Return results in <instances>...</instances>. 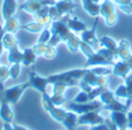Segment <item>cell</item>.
I'll return each mask as SVG.
<instances>
[{"label": "cell", "instance_id": "cell-37", "mask_svg": "<svg viewBox=\"0 0 132 130\" xmlns=\"http://www.w3.org/2000/svg\"><path fill=\"white\" fill-rule=\"evenodd\" d=\"M4 34H5V30H4V28H2V29H0V56L2 55V52H4V50H5L4 43H2V37H4Z\"/></svg>", "mask_w": 132, "mask_h": 130}, {"label": "cell", "instance_id": "cell-13", "mask_svg": "<svg viewBox=\"0 0 132 130\" xmlns=\"http://www.w3.org/2000/svg\"><path fill=\"white\" fill-rule=\"evenodd\" d=\"M0 119L4 123H12L14 121V113L11 107V103L5 101L4 99H0Z\"/></svg>", "mask_w": 132, "mask_h": 130}, {"label": "cell", "instance_id": "cell-27", "mask_svg": "<svg viewBox=\"0 0 132 130\" xmlns=\"http://www.w3.org/2000/svg\"><path fill=\"white\" fill-rule=\"evenodd\" d=\"M44 28H45V26L37 22V21H34V22H30V23H26V25H21V29L26 30V32H28V33H31V34L41 33Z\"/></svg>", "mask_w": 132, "mask_h": 130}, {"label": "cell", "instance_id": "cell-5", "mask_svg": "<svg viewBox=\"0 0 132 130\" xmlns=\"http://www.w3.org/2000/svg\"><path fill=\"white\" fill-rule=\"evenodd\" d=\"M57 0H27L20 6V9L28 14L35 15L45 6H55Z\"/></svg>", "mask_w": 132, "mask_h": 130}, {"label": "cell", "instance_id": "cell-26", "mask_svg": "<svg viewBox=\"0 0 132 130\" xmlns=\"http://www.w3.org/2000/svg\"><path fill=\"white\" fill-rule=\"evenodd\" d=\"M103 110H109V112H128V108H126L125 105H123L122 102H119L118 100H117V98L115 99L112 102H110L109 105H103L102 107Z\"/></svg>", "mask_w": 132, "mask_h": 130}, {"label": "cell", "instance_id": "cell-45", "mask_svg": "<svg viewBox=\"0 0 132 130\" xmlns=\"http://www.w3.org/2000/svg\"><path fill=\"white\" fill-rule=\"evenodd\" d=\"M64 1H73V0H64Z\"/></svg>", "mask_w": 132, "mask_h": 130}, {"label": "cell", "instance_id": "cell-40", "mask_svg": "<svg viewBox=\"0 0 132 130\" xmlns=\"http://www.w3.org/2000/svg\"><path fill=\"white\" fill-rule=\"evenodd\" d=\"M2 130H14L13 124H12V123H4Z\"/></svg>", "mask_w": 132, "mask_h": 130}, {"label": "cell", "instance_id": "cell-18", "mask_svg": "<svg viewBox=\"0 0 132 130\" xmlns=\"http://www.w3.org/2000/svg\"><path fill=\"white\" fill-rule=\"evenodd\" d=\"M66 25L67 27L72 30L73 33H82L84 30L87 29L86 23H84L81 20L77 18V16H67L66 19Z\"/></svg>", "mask_w": 132, "mask_h": 130}, {"label": "cell", "instance_id": "cell-30", "mask_svg": "<svg viewBox=\"0 0 132 130\" xmlns=\"http://www.w3.org/2000/svg\"><path fill=\"white\" fill-rule=\"evenodd\" d=\"M9 78V68L0 64V94L4 92V84Z\"/></svg>", "mask_w": 132, "mask_h": 130}, {"label": "cell", "instance_id": "cell-20", "mask_svg": "<svg viewBox=\"0 0 132 130\" xmlns=\"http://www.w3.org/2000/svg\"><path fill=\"white\" fill-rule=\"evenodd\" d=\"M4 30L6 33H11V34H15L18 33L19 30L21 29V25L19 22L18 18L15 16H12V18H8V19H5L4 20Z\"/></svg>", "mask_w": 132, "mask_h": 130}, {"label": "cell", "instance_id": "cell-8", "mask_svg": "<svg viewBox=\"0 0 132 130\" xmlns=\"http://www.w3.org/2000/svg\"><path fill=\"white\" fill-rule=\"evenodd\" d=\"M81 80H84L86 84L90 85L92 87H108L109 86V79L107 75H97L90 71L88 67V72L84 75Z\"/></svg>", "mask_w": 132, "mask_h": 130}, {"label": "cell", "instance_id": "cell-14", "mask_svg": "<svg viewBox=\"0 0 132 130\" xmlns=\"http://www.w3.org/2000/svg\"><path fill=\"white\" fill-rule=\"evenodd\" d=\"M132 56L131 45L128 40L123 39L118 42V50H117V59L126 60L128 62Z\"/></svg>", "mask_w": 132, "mask_h": 130}, {"label": "cell", "instance_id": "cell-33", "mask_svg": "<svg viewBox=\"0 0 132 130\" xmlns=\"http://www.w3.org/2000/svg\"><path fill=\"white\" fill-rule=\"evenodd\" d=\"M114 93H115V96H116V98L125 99L126 100V99H128V88H126V85L125 84L119 85Z\"/></svg>", "mask_w": 132, "mask_h": 130}, {"label": "cell", "instance_id": "cell-7", "mask_svg": "<svg viewBox=\"0 0 132 130\" xmlns=\"http://www.w3.org/2000/svg\"><path fill=\"white\" fill-rule=\"evenodd\" d=\"M97 23H98V20H97V18H96L95 22H94L93 27H92L90 29H86L82 33H80V40H81L82 42H85V43H87L88 45H90L95 51H97L98 49L101 48L100 41H98L97 36H96V27H97Z\"/></svg>", "mask_w": 132, "mask_h": 130}, {"label": "cell", "instance_id": "cell-9", "mask_svg": "<svg viewBox=\"0 0 132 130\" xmlns=\"http://www.w3.org/2000/svg\"><path fill=\"white\" fill-rule=\"evenodd\" d=\"M115 63H116V60L107 58L105 56H103L102 53L97 52V51H93L89 56H87V62H86V64H85V67L97 66V65H103V66L111 65V66H114Z\"/></svg>", "mask_w": 132, "mask_h": 130}, {"label": "cell", "instance_id": "cell-11", "mask_svg": "<svg viewBox=\"0 0 132 130\" xmlns=\"http://www.w3.org/2000/svg\"><path fill=\"white\" fill-rule=\"evenodd\" d=\"M36 55L38 57H44L46 59H52L56 56V48L49 45L48 43H36L32 45Z\"/></svg>", "mask_w": 132, "mask_h": 130}, {"label": "cell", "instance_id": "cell-21", "mask_svg": "<svg viewBox=\"0 0 132 130\" xmlns=\"http://www.w3.org/2000/svg\"><path fill=\"white\" fill-rule=\"evenodd\" d=\"M37 57L38 56L36 55L32 47L31 48H26L24 50H22V60H21V64H22V66H30V65L35 64Z\"/></svg>", "mask_w": 132, "mask_h": 130}, {"label": "cell", "instance_id": "cell-41", "mask_svg": "<svg viewBox=\"0 0 132 130\" xmlns=\"http://www.w3.org/2000/svg\"><path fill=\"white\" fill-rule=\"evenodd\" d=\"M13 128H14V130H29L26 128V127L20 126V124H15V123H13Z\"/></svg>", "mask_w": 132, "mask_h": 130}, {"label": "cell", "instance_id": "cell-2", "mask_svg": "<svg viewBox=\"0 0 132 130\" xmlns=\"http://www.w3.org/2000/svg\"><path fill=\"white\" fill-rule=\"evenodd\" d=\"M29 87H30L29 81L15 85V86H12V87H8V88L4 89V92L0 94V99H4V100L7 101L8 103L14 105V103H16L19 100H20L22 94L24 93Z\"/></svg>", "mask_w": 132, "mask_h": 130}, {"label": "cell", "instance_id": "cell-1", "mask_svg": "<svg viewBox=\"0 0 132 130\" xmlns=\"http://www.w3.org/2000/svg\"><path fill=\"white\" fill-rule=\"evenodd\" d=\"M50 30L52 34H56L59 36V39L62 40V42H64L67 47V49L70 50V52L75 53L79 51L80 47V37H78L75 35V33H73L70 28L66 25V21L63 19H58V20H53L50 25Z\"/></svg>", "mask_w": 132, "mask_h": 130}, {"label": "cell", "instance_id": "cell-42", "mask_svg": "<svg viewBox=\"0 0 132 130\" xmlns=\"http://www.w3.org/2000/svg\"><path fill=\"white\" fill-rule=\"evenodd\" d=\"M93 1H95V2H98V4H101V2H102L103 0H93Z\"/></svg>", "mask_w": 132, "mask_h": 130}, {"label": "cell", "instance_id": "cell-16", "mask_svg": "<svg viewBox=\"0 0 132 130\" xmlns=\"http://www.w3.org/2000/svg\"><path fill=\"white\" fill-rule=\"evenodd\" d=\"M16 9H18V4L16 0H4L1 6V15L2 19H8L12 16H15Z\"/></svg>", "mask_w": 132, "mask_h": 130}, {"label": "cell", "instance_id": "cell-32", "mask_svg": "<svg viewBox=\"0 0 132 130\" xmlns=\"http://www.w3.org/2000/svg\"><path fill=\"white\" fill-rule=\"evenodd\" d=\"M21 66H22L21 63L11 64V67H9V78L11 79H13V80L18 79V77L20 75V72H21Z\"/></svg>", "mask_w": 132, "mask_h": 130}, {"label": "cell", "instance_id": "cell-24", "mask_svg": "<svg viewBox=\"0 0 132 130\" xmlns=\"http://www.w3.org/2000/svg\"><path fill=\"white\" fill-rule=\"evenodd\" d=\"M7 51H8V63L9 64L21 63V60H22V51L19 48V44L13 45Z\"/></svg>", "mask_w": 132, "mask_h": 130}, {"label": "cell", "instance_id": "cell-35", "mask_svg": "<svg viewBox=\"0 0 132 130\" xmlns=\"http://www.w3.org/2000/svg\"><path fill=\"white\" fill-rule=\"evenodd\" d=\"M88 101H92L90 99H89L88 93H87V92H85V91H80L79 93H78V95L74 98L73 102H77V103H85V102H88Z\"/></svg>", "mask_w": 132, "mask_h": 130}, {"label": "cell", "instance_id": "cell-10", "mask_svg": "<svg viewBox=\"0 0 132 130\" xmlns=\"http://www.w3.org/2000/svg\"><path fill=\"white\" fill-rule=\"evenodd\" d=\"M29 85L31 88L36 89L37 92H39L41 94L46 92V86L49 85L48 78L41 77L39 74H37L35 71H30L29 72Z\"/></svg>", "mask_w": 132, "mask_h": 130}, {"label": "cell", "instance_id": "cell-15", "mask_svg": "<svg viewBox=\"0 0 132 130\" xmlns=\"http://www.w3.org/2000/svg\"><path fill=\"white\" fill-rule=\"evenodd\" d=\"M55 7H56V9H57L58 16H59V19H60L62 16L70 15V14L73 12V9L77 7V5H75L73 1H64V0H59V1L56 2Z\"/></svg>", "mask_w": 132, "mask_h": 130}, {"label": "cell", "instance_id": "cell-36", "mask_svg": "<svg viewBox=\"0 0 132 130\" xmlns=\"http://www.w3.org/2000/svg\"><path fill=\"white\" fill-rule=\"evenodd\" d=\"M105 88H108V87H93V89L88 93L89 99H90V100H95L96 98H100L101 93H102Z\"/></svg>", "mask_w": 132, "mask_h": 130}, {"label": "cell", "instance_id": "cell-44", "mask_svg": "<svg viewBox=\"0 0 132 130\" xmlns=\"http://www.w3.org/2000/svg\"><path fill=\"white\" fill-rule=\"evenodd\" d=\"M118 130H130V129H128V128H124V129H118Z\"/></svg>", "mask_w": 132, "mask_h": 130}, {"label": "cell", "instance_id": "cell-34", "mask_svg": "<svg viewBox=\"0 0 132 130\" xmlns=\"http://www.w3.org/2000/svg\"><path fill=\"white\" fill-rule=\"evenodd\" d=\"M50 37H51L50 28H44V29L41 32V35H39V37H38L37 43H48L49 40H50Z\"/></svg>", "mask_w": 132, "mask_h": 130}, {"label": "cell", "instance_id": "cell-19", "mask_svg": "<svg viewBox=\"0 0 132 130\" xmlns=\"http://www.w3.org/2000/svg\"><path fill=\"white\" fill-rule=\"evenodd\" d=\"M81 4H82V7H84V9L90 16H94V18H97V16H100L101 4L93 1V0H81Z\"/></svg>", "mask_w": 132, "mask_h": 130}, {"label": "cell", "instance_id": "cell-43", "mask_svg": "<svg viewBox=\"0 0 132 130\" xmlns=\"http://www.w3.org/2000/svg\"><path fill=\"white\" fill-rule=\"evenodd\" d=\"M128 62H129V63H130V64L132 65V56H131V58H130V59H129V60H128Z\"/></svg>", "mask_w": 132, "mask_h": 130}, {"label": "cell", "instance_id": "cell-39", "mask_svg": "<svg viewBox=\"0 0 132 130\" xmlns=\"http://www.w3.org/2000/svg\"><path fill=\"white\" fill-rule=\"evenodd\" d=\"M126 115H128V127L126 128L132 130V110L126 113Z\"/></svg>", "mask_w": 132, "mask_h": 130}, {"label": "cell", "instance_id": "cell-22", "mask_svg": "<svg viewBox=\"0 0 132 130\" xmlns=\"http://www.w3.org/2000/svg\"><path fill=\"white\" fill-rule=\"evenodd\" d=\"M62 124L65 127L67 130H75L78 127V114H75L74 112H67L64 117V120L62 121Z\"/></svg>", "mask_w": 132, "mask_h": 130}, {"label": "cell", "instance_id": "cell-17", "mask_svg": "<svg viewBox=\"0 0 132 130\" xmlns=\"http://www.w3.org/2000/svg\"><path fill=\"white\" fill-rule=\"evenodd\" d=\"M110 120L118 129H124L128 127V115L125 112H115L114 110L110 113Z\"/></svg>", "mask_w": 132, "mask_h": 130}, {"label": "cell", "instance_id": "cell-25", "mask_svg": "<svg viewBox=\"0 0 132 130\" xmlns=\"http://www.w3.org/2000/svg\"><path fill=\"white\" fill-rule=\"evenodd\" d=\"M100 41V45L103 47V48H107L109 50H111L112 52L116 53V57H117V50H118V43H116L114 39H111L110 36H103L101 39H98Z\"/></svg>", "mask_w": 132, "mask_h": 130}, {"label": "cell", "instance_id": "cell-38", "mask_svg": "<svg viewBox=\"0 0 132 130\" xmlns=\"http://www.w3.org/2000/svg\"><path fill=\"white\" fill-rule=\"evenodd\" d=\"M90 130H109V128H108V126L105 123H102V124H97V126H93Z\"/></svg>", "mask_w": 132, "mask_h": 130}, {"label": "cell", "instance_id": "cell-28", "mask_svg": "<svg viewBox=\"0 0 132 130\" xmlns=\"http://www.w3.org/2000/svg\"><path fill=\"white\" fill-rule=\"evenodd\" d=\"M115 4H117L124 14L131 15L132 14V0H112Z\"/></svg>", "mask_w": 132, "mask_h": 130}, {"label": "cell", "instance_id": "cell-4", "mask_svg": "<svg viewBox=\"0 0 132 130\" xmlns=\"http://www.w3.org/2000/svg\"><path fill=\"white\" fill-rule=\"evenodd\" d=\"M102 107H103V103L101 101H97L96 99L85 103H77V102H73V101L71 103H68V109L71 112H74L78 115L85 114V113H88V112H93V110H101Z\"/></svg>", "mask_w": 132, "mask_h": 130}, {"label": "cell", "instance_id": "cell-31", "mask_svg": "<svg viewBox=\"0 0 132 130\" xmlns=\"http://www.w3.org/2000/svg\"><path fill=\"white\" fill-rule=\"evenodd\" d=\"M90 71L93 73L97 75H110L112 73V68L107 67V66H103V65H97L96 67H92Z\"/></svg>", "mask_w": 132, "mask_h": 130}, {"label": "cell", "instance_id": "cell-6", "mask_svg": "<svg viewBox=\"0 0 132 130\" xmlns=\"http://www.w3.org/2000/svg\"><path fill=\"white\" fill-rule=\"evenodd\" d=\"M100 110H93L78 116V126H97L105 122V119L100 114Z\"/></svg>", "mask_w": 132, "mask_h": 130}, {"label": "cell", "instance_id": "cell-3", "mask_svg": "<svg viewBox=\"0 0 132 130\" xmlns=\"http://www.w3.org/2000/svg\"><path fill=\"white\" fill-rule=\"evenodd\" d=\"M100 15L104 20L105 26L108 27H114L117 23V13L115 8V4L112 0H103L101 2V11Z\"/></svg>", "mask_w": 132, "mask_h": 130}, {"label": "cell", "instance_id": "cell-29", "mask_svg": "<svg viewBox=\"0 0 132 130\" xmlns=\"http://www.w3.org/2000/svg\"><path fill=\"white\" fill-rule=\"evenodd\" d=\"M124 80H125V85H126V88H128V99H126L125 106L129 109V107L132 103V73H130Z\"/></svg>", "mask_w": 132, "mask_h": 130}, {"label": "cell", "instance_id": "cell-23", "mask_svg": "<svg viewBox=\"0 0 132 130\" xmlns=\"http://www.w3.org/2000/svg\"><path fill=\"white\" fill-rule=\"evenodd\" d=\"M46 112L51 115V117H52L53 120H56L57 122H60V123H62V121L64 120L67 110L63 109V108L58 107V106H55L52 103V105H50L48 108H46Z\"/></svg>", "mask_w": 132, "mask_h": 130}, {"label": "cell", "instance_id": "cell-12", "mask_svg": "<svg viewBox=\"0 0 132 130\" xmlns=\"http://www.w3.org/2000/svg\"><path fill=\"white\" fill-rule=\"evenodd\" d=\"M132 65L126 60H116V63L114 64L112 67V74H115L116 77L124 78L125 79L129 74L131 73Z\"/></svg>", "mask_w": 132, "mask_h": 130}, {"label": "cell", "instance_id": "cell-46", "mask_svg": "<svg viewBox=\"0 0 132 130\" xmlns=\"http://www.w3.org/2000/svg\"><path fill=\"white\" fill-rule=\"evenodd\" d=\"M2 28H4V27H2V26H1V25H0V29H2Z\"/></svg>", "mask_w": 132, "mask_h": 130}]
</instances>
